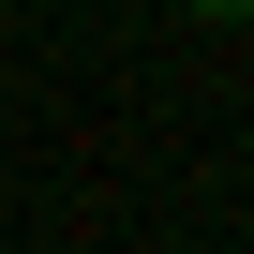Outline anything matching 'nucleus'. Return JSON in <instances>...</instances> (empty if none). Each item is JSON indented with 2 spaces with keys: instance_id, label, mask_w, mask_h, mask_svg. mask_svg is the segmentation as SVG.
I'll return each instance as SVG.
<instances>
[{
  "instance_id": "f257e3e1",
  "label": "nucleus",
  "mask_w": 254,
  "mask_h": 254,
  "mask_svg": "<svg viewBox=\"0 0 254 254\" xmlns=\"http://www.w3.org/2000/svg\"><path fill=\"white\" fill-rule=\"evenodd\" d=\"M194 15H254V0H194Z\"/></svg>"
}]
</instances>
